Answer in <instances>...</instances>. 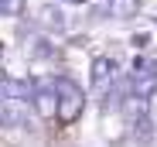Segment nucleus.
Wrapping results in <instances>:
<instances>
[{
    "instance_id": "f257e3e1",
    "label": "nucleus",
    "mask_w": 157,
    "mask_h": 147,
    "mask_svg": "<svg viewBox=\"0 0 157 147\" xmlns=\"http://www.w3.org/2000/svg\"><path fill=\"white\" fill-rule=\"evenodd\" d=\"M55 89H58V116L62 120H75L86 106V92L82 86H75L72 79H55Z\"/></svg>"
},
{
    "instance_id": "7ed1b4c3",
    "label": "nucleus",
    "mask_w": 157,
    "mask_h": 147,
    "mask_svg": "<svg viewBox=\"0 0 157 147\" xmlns=\"http://www.w3.org/2000/svg\"><path fill=\"white\" fill-rule=\"evenodd\" d=\"M113 75H116V62H113V58H106V55L92 58V68H89L92 89H109V86H113Z\"/></svg>"
},
{
    "instance_id": "20e7f679",
    "label": "nucleus",
    "mask_w": 157,
    "mask_h": 147,
    "mask_svg": "<svg viewBox=\"0 0 157 147\" xmlns=\"http://www.w3.org/2000/svg\"><path fill=\"white\" fill-rule=\"evenodd\" d=\"M31 110V99H4V127H21Z\"/></svg>"
},
{
    "instance_id": "423d86ee",
    "label": "nucleus",
    "mask_w": 157,
    "mask_h": 147,
    "mask_svg": "<svg viewBox=\"0 0 157 147\" xmlns=\"http://www.w3.org/2000/svg\"><path fill=\"white\" fill-rule=\"evenodd\" d=\"M137 10H140L137 0H109V14L113 17H133Z\"/></svg>"
},
{
    "instance_id": "0eeeda50",
    "label": "nucleus",
    "mask_w": 157,
    "mask_h": 147,
    "mask_svg": "<svg viewBox=\"0 0 157 147\" xmlns=\"http://www.w3.org/2000/svg\"><path fill=\"white\" fill-rule=\"evenodd\" d=\"M0 10L7 17H17V14H24V0H0Z\"/></svg>"
},
{
    "instance_id": "f03ea898",
    "label": "nucleus",
    "mask_w": 157,
    "mask_h": 147,
    "mask_svg": "<svg viewBox=\"0 0 157 147\" xmlns=\"http://www.w3.org/2000/svg\"><path fill=\"white\" fill-rule=\"evenodd\" d=\"M31 106H34V113H41V116H55V113H58L55 79H38V82H31Z\"/></svg>"
},
{
    "instance_id": "39448f33",
    "label": "nucleus",
    "mask_w": 157,
    "mask_h": 147,
    "mask_svg": "<svg viewBox=\"0 0 157 147\" xmlns=\"http://www.w3.org/2000/svg\"><path fill=\"white\" fill-rule=\"evenodd\" d=\"M133 92L144 96V99H150L157 92V72H137L133 75Z\"/></svg>"
},
{
    "instance_id": "6e6552de",
    "label": "nucleus",
    "mask_w": 157,
    "mask_h": 147,
    "mask_svg": "<svg viewBox=\"0 0 157 147\" xmlns=\"http://www.w3.org/2000/svg\"><path fill=\"white\" fill-rule=\"evenodd\" d=\"M133 133H137L140 140H147V137H150V120H147V116H140V120H133Z\"/></svg>"
}]
</instances>
